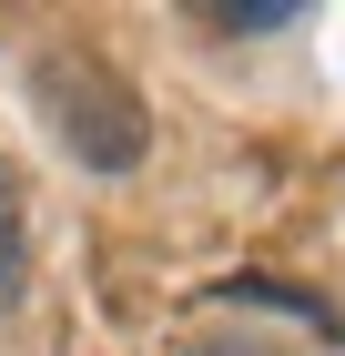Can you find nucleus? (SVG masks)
Returning a JSON list of instances; mask_svg holds the SVG:
<instances>
[{"label":"nucleus","mask_w":345,"mask_h":356,"mask_svg":"<svg viewBox=\"0 0 345 356\" xmlns=\"http://www.w3.org/2000/svg\"><path fill=\"white\" fill-rule=\"evenodd\" d=\"M31 285V245H21V184H10V163H0V316L21 305Z\"/></svg>","instance_id":"f03ea898"},{"label":"nucleus","mask_w":345,"mask_h":356,"mask_svg":"<svg viewBox=\"0 0 345 356\" xmlns=\"http://www.w3.org/2000/svg\"><path fill=\"white\" fill-rule=\"evenodd\" d=\"M203 21L213 31H285L294 10H285V0H254V10H203Z\"/></svg>","instance_id":"7ed1b4c3"},{"label":"nucleus","mask_w":345,"mask_h":356,"mask_svg":"<svg viewBox=\"0 0 345 356\" xmlns=\"http://www.w3.org/2000/svg\"><path fill=\"white\" fill-rule=\"evenodd\" d=\"M41 112H51L61 153H71L81 173H133L142 153H153L142 92L122 82V72H102V61H81V51H51V61H41Z\"/></svg>","instance_id":"f257e3e1"}]
</instances>
